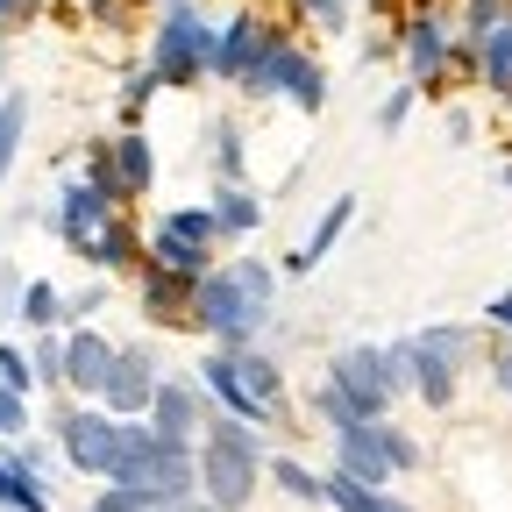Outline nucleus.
<instances>
[{
	"mask_svg": "<svg viewBox=\"0 0 512 512\" xmlns=\"http://www.w3.org/2000/svg\"><path fill=\"white\" fill-rule=\"evenodd\" d=\"M271 292H278L271 264H228V271H214V278L192 285V328L221 335L228 349H249L256 320L271 313Z\"/></svg>",
	"mask_w": 512,
	"mask_h": 512,
	"instance_id": "obj_1",
	"label": "nucleus"
},
{
	"mask_svg": "<svg viewBox=\"0 0 512 512\" xmlns=\"http://www.w3.org/2000/svg\"><path fill=\"white\" fill-rule=\"evenodd\" d=\"M264 470V441L249 434V420H214L207 448H200V491L214 498V512H242Z\"/></svg>",
	"mask_w": 512,
	"mask_h": 512,
	"instance_id": "obj_2",
	"label": "nucleus"
},
{
	"mask_svg": "<svg viewBox=\"0 0 512 512\" xmlns=\"http://www.w3.org/2000/svg\"><path fill=\"white\" fill-rule=\"evenodd\" d=\"M207 64H214V29H207V22H200V15H192L185 0H178V8L157 22L150 72H157V86H192V79L207 72Z\"/></svg>",
	"mask_w": 512,
	"mask_h": 512,
	"instance_id": "obj_3",
	"label": "nucleus"
},
{
	"mask_svg": "<svg viewBox=\"0 0 512 512\" xmlns=\"http://www.w3.org/2000/svg\"><path fill=\"white\" fill-rule=\"evenodd\" d=\"M328 377L356 399V413H363V420H377L384 406H392V392L406 384V349H342Z\"/></svg>",
	"mask_w": 512,
	"mask_h": 512,
	"instance_id": "obj_4",
	"label": "nucleus"
},
{
	"mask_svg": "<svg viewBox=\"0 0 512 512\" xmlns=\"http://www.w3.org/2000/svg\"><path fill=\"white\" fill-rule=\"evenodd\" d=\"M335 448H342V470L363 477V484H384L392 470L413 463V441L392 434L384 420H349V427H335Z\"/></svg>",
	"mask_w": 512,
	"mask_h": 512,
	"instance_id": "obj_5",
	"label": "nucleus"
},
{
	"mask_svg": "<svg viewBox=\"0 0 512 512\" xmlns=\"http://www.w3.org/2000/svg\"><path fill=\"white\" fill-rule=\"evenodd\" d=\"M64 456L79 470H93V477H107L114 456H121V420L114 413H72L64 420Z\"/></svg>",
	"mask_w": 512,
	"mask_h": 512,
	"instance_id": "obj_6",
	"label": "nucleus"
},
{
	"mask_svg": "<svg viewBox=\"0 0 512 512\" xmlns=\"http://www.w3.org/2000/svg\"><path fill=\"white\" fill-rule=\"evenodd\" d=\"M93 185L114 192V200H136V192H150V143L143 136H121L93 157Z\"/></svg>",
	"mask_w": 512,
	"mask_h": 512,
	"instance_id": "obj_7",
	"label": "nucleus"
},
{
	"mask_svg": "<svg viewBox=\"0 0 512 512\" xmlns=\"http://www.w3.org/2000/svg\"><path fill=\"white\" fill-rule=\"evenodd\" d=\"M264 43H271V22H264V15H235L228 29H214V64H207V72L242 86V79H249V64L264 57Z\"/></svg>",
	"mask_w": 512,
	"mask_h": 512,
	"instance_id": "obj_8",
	"label": "nucleus"
},
{
	"mask_svg": "<svg viewBox=\"0 0 512 512\" xmlns=\"http://www.w3.org/2000/svg\"><path fill=\"white\" fill-rule=\"evenodd\" d=\"M100 399H107V413H150V399H157L150 356H143V349H114V370H107V384H100Z\"/></svg>",
	"mask_w": 512,
	"mask_h": 512,
	"instance_id": "obj_9",
	"label": "nucleus"
},
{
	"mask_svg": "<svg viewBox=\"0 0 512 512\" xmlns=\"http://www.w3.org/2000/svg\"><path fill=\"white\" fill-rule=\"evenodd\" d=\"M399 50H406V72H413V79H434L441 64L456 57V43L441 36V22H434L427 8H420V15H406V29H399Z\"/></svg>",
	"mask_w": 512,
	"mask_h": 512,
	"instance_id": "obj_10",
	"label": "nucleus"
},
{
	"mask_svg": "<svg viewBox=\"0 0 512 512\" xmlns=\"http://www.w3.org/2000/svg\"><path fill=\"white\" fill-rule=\"evenodd\" d=\"M406 377L420 384V399L427 406H448V399H456V356H441L434 342H406Z\"/></svg>",
	"mask_w": 512,
	"mask_h": 512,
	"instance_id": "obj_11",
	"label": "nucleus"
},
{
	"mask_svg": "<svg viewBox=\"0 0 512 512\" xmlns=\"http://www.w3.org/2000/svg\"><path fill=\"white\" fill-rule=\"evenodd\" d=\"M114 221V192H100V185H72L64 192V214H57V228H64V242H86V235H100Z\"/></svg>",
	"mask_w": 512,
	"mask_h": 512,
	"instance_id": "obj_12",
	"label": "nucleus"
},
{
	"mask_svg": "<svg viewBox=\"0 0 512 512\" xmlns=\"http://www.w3.org/2000/svg\"><path fill=\"white\" fill-rule=\"evenodd\" d=\"M107 370H114V349L100 335H72V342H64V384H72V392H93L100 399Z\"/></svg>",
	"mask_w": 512,
	"mask_h": 512,
	"instance_id": "obj_13",
	"label": "nucleus"
},
{
	"mask_svg": "<svg viewBox=\"0 0 512 512\" xmlns=\"http://www.w3.org/2000/svg\"><path fill=\"white\" fill-rule=\"evenodd\" d=\"M470 43H477V72H484V86L512 100V15H498V22L477 29Z\"/></svg>",
	"mask_w": 512,
	"mask_h": 512,
	"instance_id": "obj_14",
	"label": "nucleus"
},
{
	"mask_svg": "<svg viewBox=\"0 0 512 512\" xmlns=\"http://www.w3.org/2000/svg\"><path fill=\"white\" fill-rule=\"evenodd\" d=\"M150 256H157V271H171V278H185V285L207 278V242H192V235H178V228H164V221H157Z\"/></svg>",
	"mask_w": 512,
	"mask_h": 512,
	"instance_id": "obj_15",
	"label": "nucleus"
},
{
	"mask_svg": "<svg viewBox=\"0 0 512 512\" xmlns=\"http://www.w3.org/2000/svg\"><path fill=\"white\" fill-rule=\"evenodd\" d=\"M150 420H157V434H164V441H192V434H200V399H192L185 384H157Z\"/></svg>",
	"mask_w": 512,
	"mask_h": 512,
	"instance_id": "obj_16",
	"label": "nucleus"
},
{
	"mask_svg": "<svg viewBox=\"0 0 512 512\" xmlns=\"http://www.w3.org/2000/svg\"><path fill=\"white\" fill-rule=\"evenodd\" d=\"M200 377H207V392H214V399H228V406H235L242 420H264V413H271V406L256 399V392H249L242 377H235V363H228V356H214V363H207Z\"/></svg>",
	"mask_w": 512,
	"mask_h": 512,
	"instance_id": "obj_17",
	"label": "nucleus"
},
{
	"mask_svg": "<svg viewBox=\"0 0 512 512\" xmlns=\"http://www.w3.org/2000/svg\"><path fill=\"white\" fill-rule=\"evenodd\" d=\"M320 491H328L342 512H406V505H392L377 484H363V477H349V470H335V477H320Z\"/></svg>",
	"mask_w": 512,
	"mask_h": 512,
	"instance_id": "obj_18",
	"label": "nucleus"
},
{
	"mask_svg": "<svg viewBox=\"0 0 512 512\" xmlns=\"http://www.w3.org/2000/svg\"><path fill=\"white\" fill-rule=\"evenodd\" d=\"M0 505H15V512H50V491L29 463H0Z\"/></svg>",
	"mask_w": 512,
	"mask_h": 512,
	"instance_id": "obj_19",
	"label": "nucleus"
},
{
	"mask_svg": "<svg viewBox=\"0 0 512 512\" xmlns=\"http://www.w3.org/2000/svg\"><path fill=\"white\" fill-rule=\"evenodd\" d=\"M278 93H292L306 114H320V100H328V79H320V64L306 57V50H292V64H285V86Z\"/></svg>",
	"mask_w": 512,
	"mask_h": 512,
	"instance_id": "obj_20",
	"label": "nucleus"
},
{
	"mask_svg": "<svg viewBox=\"0 0 512 512\" xmlns=\"http://www.w3.org/2000/svg\"><path fill=\"white\" fill-rule=\"evenodd\" d=\"M349 207H356V200H335L328 214H320V228H313V242H306L299 256H285V264H292V271H313V264H320V256H328V249H335V235L349 228Z\"/></svg>",
	"mask_w": 512,
	"mask_h": 512,
	"instance_id": "obj_21",
	"label": "nucleus"
},
{
	"mask_svg": "<svg viewBox=\"0 0 512 512\" xmlns=\"http://www.w3.org/2000/svg\"><path fill=\"white\" fill-rule=\"evenodd\" d=\"M79 249L93 256V264H136V235H128L121 221H107V228H100V235H86Z\"/></svg>",
	"mask_w": 512,
	"mask_h": 512,
	"instance_id": "obj_22",
	"label": "nucleus"
},
{
	"mask_svg": "<svg viewBox=\"0 0 512 512\" xmlns=\"http://www.w3.org/2000/svg\"><path fill=\"white\" fill-rule=\"evenodd\" d=\"M228 363H235V377H242V384H249V392L264 399V406L278 399V363H271V356H249V349H228Z\"/></svg>",
	"mask_w": 512,
	"mask_h": 512,
	"instance_id": "obj_23",
	"label": "nucleus"
},
{
	"mask_svg": "<svg viewBox=\"0 0 512 512\" xmlns=\"http://www.w3.org/2000/svg\"><path fill=\"white\" fill-rule=\"evenodd\" d=\"M214 221H221V228H235V235H249L256 221H264V207H256L249 192H221V200H214Z\"/></svg>",
	"mask_w": 512,
	"mask_h": 512,
	"instance_id": "obj_24",
	"label": "nucleus"
},
{
	"mask_svg": "<svg viewBox=\"0 0 512 512\" xmlns=\"http://www.w3.org/2000/svg\"><path fill=\"white\" fill-rule=\"evenodd\" d=\"M22 121H29V100L8 93V100H0V171H8V157H15V143H22Z\"/></svg>",
	"mask_w": 512,
	"mask_h": 512,
	"instance_id": "obj_25",
	"label": "nucleus"
},
{
	"mask_svg": "<svg viewBox=\"0 0 512 512\" xmlns=\"http://www.w3.org/2000/svg\"><path fill=\"white\" fill-rule=\"evenodd\" d=\"M57 313H64V299H57L50 285H29V292H22V320H29L36 335H43V328H57Z\"/></svg>",
	"mask_w": 512,
	"mask_h": 512,
	"instance_id": "obj_26",
	"label": "nucleus"
},
{
	"mask_svg": "<svg viewBox=\"0 0 512 512\" xmlns=\"http://www.w3.org/2000/svg\"><path fill=\"white\" fill-rule=\"evenodd\" d=\"M271 477H278L292 498H328V491H320V477H313V470H299L292 456H278V463H271Z\"/></svg>",
	"mask_w": 512,
	"mask_h": 512,
	"instance_id": "obj_27",
	"label": "nucleus"
},
{
	"mask_svg": "<svg viewBox=\"0 0 512 512\" xmlns=\"http://www.w3.org/2000/svg\"><path fill=\"white\" fill-rule=\"evenodd\" d=\"M29 370H36V384H64V349H57V342H36Z\"/></svg>",
	"mask_w": 512,
	"mask_h": 512,
	"instance_id": "obj_28",
	"label": "nucleus"
},
{
	"mask_svg": "<svg viewBox=\"0 0 512 512\" xmlns=\"http://www.w3.org/2000/svg\"><path fill=\"white\" fill-rule=\"evenodd\" d=\"M299 15H313V22H328V29H342L349 22V0H292Z\"/></svg>",
	"mask_w": 512,
	"mask_h": 512,
	"instance_id": "obj_29",
	"label": "nucleus"
},
{
	"mask_svg": "<svg viewBox=\"0 0 512 512\" xmlns=\"http://www.w3.org/2000/svg\"><path fill=\"white\" fill-rule=\"evenodd\" d=\"M100 512H150V498L136 484H114V491H100Z\"/></svg>",
	"mask_w": 512,
	"mask_h": 512,
	"instance_id": "obj_30",
	"label": "nucleus"
},
{
	"mask_svg": "<svg viewBox=\"0 0 512 512\" xmlns=\"http://www.w3.org/2000/svg\"><path fill=\"white\" fill-rule=\"evenodd\" d=\"M29 427V413H22V392L15 384H0V434H22Z\"/></svg>",
	"mask_w": 512,
	"mask_h": 512,
	"instance_id": "obj_31",
	"label": "nucleus"
},
{
	"mask_svg": "<svg viewBox=\"0 0 512 512\" xmlns=\"http://www.w3.org/2000/svg\"><path fill=\"white\" fill-rule=\"evenodd\" d=\"M0 384H15V392H29V384H36L29 356H15V349H0Z\"/></svg>",
	"mask_w": 512,
	"mask_h": 512,
	"instance_id": "obj_32",
	"label": "nucleus"
},
{
	"mask_svg": "<svg viewBox=\"0 0 512 512\" xmlns=\"http://www.w3.org/2000/svg\"><path fill=\"white\" fill-rule=\"evenodd\" d=\"M406 107H413V93H406V86H399V93H392V100H384V114H377V128H399V121H406Z\"/></svg>",
	"mask_w": 512,
	"mask_h": 512,
	"instance_id": "obj_33",
	"label": "nucleus"
},
{
	"mask_svg": "<svg viewBox=\"0 0 512 512\" xmlns=\"http://www.w3.org/2000/svg\"><path fill=\"white\" fill-rule=\"evenodd\" d=\"M491 320H498V328H505V335H512V292H505V299H498V306H491Z\"/></svg>",
	"mask_w": 512,
	"mask_h": 512,
	"instance_id": "obj_34",
	"label": "nucleus"
},
{
	"mask_svg": "<svg viewBox=\"0 0 512 512\" xmlns=\"http://www.w3.org/2000/svg\"><path fill=\"white\" fill-rule=\"evenodd\" d=\"M498 392H505V399H512V349H505V356H498Z\"/></svg>",
	"mask_w": 512,
	"mask_h": 512,
	"instance_id": "obj_35",
	"label": "nucleus"
},
{
	"mask_svg": "<svg viewBox=\"0 0 512 512\" xmlns=\"http://www.w3.org/2000/svg\"><path fill=\"white\" fill-rule=\"evenodd\" d=\"M157 512H207L200 498H171V505H157Z\"/></svg>",
	"mask_w": 512,
	"mask_h": 512,
	"instance_id": "obj_36",
	"label": "nucleus"
},
{
	"mask_svg": "<svg viewBox=\"0 0 512 512\" xmlns=\"http://www.w3.org/2000/svg\"><path fill=\"white\" fill-rule=\"evenodd\" d=\"M8 8H22V0H0V15H8Z\"/></svg>",
	"mask_w": 512,
	"mask_h": 512,
	"instance_id": "obj_37",
	"label": "nucleus"
},
{
	"mask_svg": "<svg viewBox=\"0 0 512 512\" xmlns=\"http://www.w3.org/2000/svg\"><path fill=\"white\" fill-rule=\"evenodd\" d=\"M164 8H178V0H164Z\"/></svg>",
	"mask_w": 512,
	"mask_h": 512,
	"instance_id": "obj_38",
	"label": "nucleus"
},
{
	"mask_svg": "<svg viewBox=\"0 0 512 512\" xmlns=\"http://www.w3.org/2000/svg\"><path fill=\"white\" fill-rule=\"evenodd\" d=\"M413 8H427V0H413Z\"/></svg>",
	"mask_w": 512,
	"mask_h": 512,
	"instance_id": "obj_39",
	"label": "nucleus"
}]
</instances>
